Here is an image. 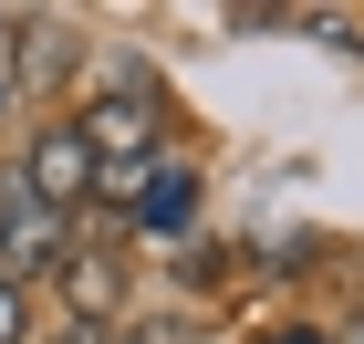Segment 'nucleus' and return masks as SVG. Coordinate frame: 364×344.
Listing matches in <instances>:
<instances>
[{"instance_id":"nucleus-1","label":"nucleus","mask_w":364,"mask_h":344,"mask_svg":"<svg viewBox=\"0 0 364 344\" xmlns=\"http://www.w3.org/2000/svg\"><path fill=\"white\" fill-rule=\"evenodd\" d=\"M63 261H73V219L42 209L21 177H0V282L21 292V282H42V271H63Z\"/></svg>"},{"instance_id":"nucleus-2","label":"nucleus","mask_w":364,"mask_h":344,"mask_svg":"<svg viewBox=\"0 0 364 344\" xmlns=\"http://www.w3.org/2000/svg\"><path fill=\"white\" fill-rule=\"evenodd\" d=\"M73 136L94 146V177H114V188L136 199V177H125V167L156 146V105H146V94H94V105L73 115Z\"/></svg>"},{"instance_id":"nucleus-3","label":"nucleus","mask_w":364,"mask_h":344,"mask_svg":"<svg viewBox=\"0 0 364 344\" xmlns=\"http://www.w3.org/2000/svg\"><path fill=\"white\" fill-rule=\"evenodd\" d=\"M21 188H31V199H42V209H63V219H73V209H84L94 188H105V177H94V146L73 136V115L31 136V157H21Z\"/></svg>"},{"instance_id":"nucleus-4","label":"nucleus","mask_w":364,"mask_h":344,"mask_svg":"<svg viewBox=\"0 0 364 344\" xmlns=\"http://www.w3.org/2000/svg\"><path fill=\"white\" fill-rule=\"evenodd\" d=\"M125 219H136V240H188V219H198V177H188V167H146L136 199H125Z\"/></svg>"},{"instance_id":"nucleus-5","label":"nucleus","mask_w":364,"mask_h":344,"mask_svg":"<svg viewBox=\"0 0 364 344\" xmlns=\"http://www.w3.org/2000/svg\"><path fill=\"white\" fill-rule=\"evenodd\" d=\"M63 282H73V323H105L114 292H125V271H114L105 251H84V261H63Z\"/></svg>"},{"instance_id":"nucleus-6","label":"nucleus","mask_w":364,"mask_h":344,"mask_svg":"<svg viewBox=\"0 0 364 344\" xmlns=\"http://www.w3.org/2000/svg\"><path fill=\"white\" fill-rule=\"evenodd\" d=\"M21 334H31V313H21V292L0 282V344H21Z\"/></svg>"},{"instance_id":"nucleus-7","label":"nucleus","mask_w":364,"mask_h":344,"mask_svg":"<svg viewBox=\"0 0 364 344\" xmlns=\"http://www.w3.org/2000/svg\"><path fill=\"white\" fill-rule=\"evenodd\" d=\"M53 344H105V323H63V334Z\"/></svg>"},{"instance_id":"nucleus-8","label":"nucleus","mask_w":364,"mask_h":344,"mask_svg":"<svg viewBox=\"0 0 364 344\" xmlns=\"http://www.w3.org/2000/svg\"><path fill=\"white\" fill-rule=\"evenodd\" d=\"M271 344H323V334H312V323H281V334H271Z\"/></svg>"},{"instance_id":"nucleus-9","label":"nucleus","mask_w":364,"mask_h":344,"mask_svg":"<svg viewBox=\"0 0 364 344\" xmlns=\"http://www.w3.org/2000/svg\"><path fill=\"white\" fill-rule=\"evenodd\" d=\"M343 344H364V323H354V334H343Z\"/></svg>"},{"instance_id":"nucleus-10","label":"nucleus","mask_w":364,"mask_h":344,"mask_svg":"<svg viewBox=\"0 0 364 344\" xmlns=\"http://www.w3.org/2000/svg\"><path fill=\"white\" fill-rule=\"evenodd\" d=\"M0 105H11V84H0Z\"/></svg>"}]
</instances>
